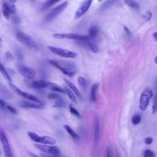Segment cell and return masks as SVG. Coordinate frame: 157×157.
Wrapping results in <instances>:
<instances>
[{
  "instance_id": "obj_14",
  "label": "cell",
  "mask_w": 157,
  "mask_h": 157,
  "mask_svg": "<svg viewBox=\"0 0 157 157\" xmlns=\"http://www.w3.org/2000/svg\"><path fill=\"white\" fill-rule=\"evenodd\" d=\"M91 3H92V1H91V0L83 1L80 4L79 7L77 9V11L75 12V17L76 18H78L81 17L83 15H84L87 12V10L89 9V8L90 7Z\"/></svg>"
},
{
  "instance_id": "obj_33",
  "label": "cell",
  "mask_w": 157,
  "mask_h": 157,
  "mask_svg": "<svg viewBox=\"0 0 157 157\" xmlns=\"http://www.w3.org/2000/svg\"><path fill=\"white\" fill-rule=\"evenodd\" d=\"M6 109H7V110H9L11 113H12L16 114V113H17V109H16L15 107H12V106H11V105H7Z\"/></svg>"
},
{
  "instance_id": "obj_41",
  "label": "cell",
  "mask_w": 157,
  "mask_h": 157,
  "mask_svg": "<svg viewBox=\"0 0 157 157\" xmlns=\"http://www.w3.org/2000/svg\"><path fill=\"white\" fill-rule=\"evenodd\" d=\"M29 155L31 156V157H40V156H37V155H35V154H34V153H31V152H29ZM42 157V156H41Z\"/></svg>"
},
{
  "instance_id": "obj_39",
  "label": "cell",
  "mask_w": 157,
  "mask_h": 157,
  "mask_svg": "<svg viewBox=\"0 0 157 157\" xmlns=\"http://www.w3.org/2000/svg\"><path fill=\"white\" fill-rule=\"evenodd\" d=\"M107 157H112V153L110 149H107Z\"/></svg>"
},
{
  "instance_id": "obj_40",
  "label": "cell",
  "mask_w": 157,
  "mask_h": 157,
  "mask_svg": "<svg viewBox=\"0 0 157 157\" xmlns=\"http://www.w3.org/2000/svg\"><path fill=\"white\" fill-rule=\"evenodd\" d=\"M124 31H125L128 35H130V34H131V32H130V31L129 30V29H128L127 27L124 26Z\"/></svg>"
},
{
  "instance_id": "obj_32",
  "label": "cell",
  "mask_w": 157,
  "mask_h": 157,
  "mask_svg": "<svg viewBox=\"0 0 157 157\" xmlns=\"http://www.w3.org/2000/svg\"><path fill=\"white\" fill-rule=\"evenodd\" d=\"M144 157H155V154L152 150L148 149L144 151Z\"/></svg>"
},
{
  "instance_id": "obj_5",
  "label": "cell",
  "mask_w": 157,
  "mask_h": 157,
  "mask_svg": "<svg viewBox=\"0 0 157 157\" xmlns=\"http://www.w3.org/2000/svg\"><path fill=\"white\" fill-rule=\"evenodd\" d=\"M67 5L68 2L64 1L61 4L58 5L57 6L52 9L45 17V21L48 22L53 20L67 7Z\"/></svg>"
},
{
  "instance_id": "obj_10",
  "label": "cell",
  "mask_w": 157,
  "mask_h": 157,
  "mask_svg": "<svg viewBox=\"0 0 157 157\" xmlns=\"http://www.w3.org/2000/svg\"><path fill=\"white\" fill-rule=\"evenodd\" d=\"M11 86L13 88V90L20 96L23 97V98L26 99V101H32V102H37V103H43L39 99H38L36 96H35L33 94H31L28 92H25L21 90H20L18 87H17L15 85L11 84Z\"/></svg>"
},
{
  "instance_id": "obj_21",
  "label": "cell",
  "mask_w": 157,
  "mask_h": 157,
  "mask_svg": "<svg viewBox=\"0 0 157 157\" xmlns=\"http://www.w3.org/2000/svg\"><path fill=\"white\" fill-rule=\"evenodd\" d=\"M64 128H65V129L66 130V131L68 132V134L74 139L75 140H77L79 139V136H78V134L67 124H65L64 125Z\"/></svg>"
},
{
  "instance_id": "obj_17",
  "label": "cell",
  "mask_w": 157,
  "mask_h": 157,
  "mask_svg": "<svg viewBox=\"0 0 157 157\" xmlns=\"http://www.w3.org/2000/svg\"><path fill=\"white\" fill-rule=\"evenodd\" d=\"M81 43L83 44V45L88 48L91 51H92L94 53H97L99 52V48L98 46L89 41H80Z\"/></svg>"
},
{
  "instance_id": "obj_35",
  "label": "cell",
  "mask_w": 157,
  "mask_h": 157,
  "mask_svg": "<svg viewBox=\"0 0 157 157\" xmlns=\"http://www.w3.org/2000/svg\"><path fill=\"white\" fill-rule=\"evenodd\" d=\"M42 157H61L60 155H52V154H42Z\"/></svg>"
},
{
  "instance_id": "obj_18",
  "label": "cell",
  "mask_w": 157,
  "mask_h": 157,
  "mask_svg": "<svg viewBox=\"0 0 157 157\" xmlns=\"http://www.w3.org/2000/svg\"><path fill=\"white\" fill-rule=\"evenodd\" d=\"M99 83H94L91 88L90 91V99L93 102H95L96 101V93L98 89Z\"/></svg>"
},
{
  "instance_id": "obj_23",
  "label": "cell",
  "mask_w": 157,
  "mask_h": 157,
  "mask_svg": "<svg viewBox=\"0 0 157 157\" xmlns=\"http://www.w3.org/2000/svg\"><path fill=\"white\" fill-rule=\"evenodd\" d=\"M124 3L128 6H129L135 10H139V9H140V6L136 1H131V0H126V1H124Z\"/></svg>"
},
{
  "instance_id": "obj_16",
  "label": "cell",
  "mask_w": 157,
  "mask_h": 157,
  "mask_svg": "<svg viewBox=\"0 0 157 157\" xmlns=\"http://www.w3.org/2000/svg\"><path fill=\"white\" fill-rule=\"evenodd\" d=\"M100 136V126H99V120L98 117L95 118L94 120V142L96 144H98Z\"/></svg>"
},
{
  "instance_id": "obj_9",
  "label": "cell",
  "mask_w": 157,
  "mask_h": 157,
  "mask_svg": "<svg viewBox=\"0 0 157 157\" xmlns=\"http://www.w3.org/2000/svg\"><path fill=\"white\" fill-rule=\"evenodd\" d=\"M34 147L38 149L39 151H42L45 154H52V155H60L61 151L59 148L56 146L42 145L39 144H34Z\"/></svg>"
},
{
  "instance_id": "obj_11",
  "label": "cell",
  "mask_w": 157,
  "mask_h": 157,
  "mask_svg": "<svg viewBox=\"0 0 157 157\" xmlns=\"http://www.w3.org/2000/svg\"><path fill=\"white\" fill-rule=\"evenodd\" d=\"M12 1H4L2 7V12L4 17L9 20L11 15L15 13V6L11 4Z\"/></svg>"
},
{
  "instance_id": "obj_43",
  "label": "cell",
  "mask_w": 157,
  "mask_h": 157,
  "mask_svg": "<svg viewBox=\"0 0 157 157\" xmlns=\"http://www.w3.org/2000/svg\"><path fill=\"white\" fill-rule=\"evenodd\" d=\"M155 62L156 64H157V56L155 58Z\"/></svg>"
},
{
  "instance_id": "obj_42",
  "label": "cell",
  "mask_w": 157,
  "mask_h": 157,
  "mask_svg": "<svg viewBox=\"0 0 157 157\" xmlns=\"http://www.w3.org/2000/svg\"><path fill=\"white\" fill-rule=\"evenodd\" d=\"M153 37L155 38L156 40H157V32H155L153 34Z\"/></svg>"
},
{
  "instance_id": "obj_37",
  "label": "cell",
  "mask_w": 157,
  "mask_h": 157,
  "mask_svg": "<svg viewBox=\"0 0 157 157\" xmlns=\"http://www.w3.org/2000/svg\"><path fill=\"white\" fill-rule=\"evenodd\" d=\"M151 13L150 12H147V13H146L145 15V19L147 20H150V19L151 18Z\"/></svg>"
},
{
  "instance_id": "obj_13",
  "label": "cell",
  "mask_w": 157,
  "mask_h": 157,
  "mask_svg": "<svg viewBox=\"0 0 157 157\" xmlns=\"http://www.w3.org/2000/svg\"><path fill=\"white\" fill-rule=\"evenodd\" d=\"M18 72L23 77L28 80L33 79L36 75V72L33 69L25 66H20L18 67Z\"/></svg>"
},
{
  "instance_id": "obj_24",
  "label": "cell",
  "mask_w": 157,
  "mask_h": 157,
  "mask_svg": "<svg viewBox=\"0 0 157 157\" xmlns=\"http://www.w3.org/2000/svg\"><path fill=\"white\" fill-rule=\"evenodd\" d=\"M58 2H59V1H56V0H50V1H46V2L42 5L41 9H42V10H44L48 9V7L52 6L53 5H54L55 4H56V3Z\"/></svg>"
},
{
  "instance_id": "obj_29",
  "label": "cell",
  "mask_w": 157,
  "mask_h": 157,
  "mask_svg": "<svg viewBox=\"0 0 157 157\" xmlns=\"http://www.w3.org/2000/svg\"><path fill=\"white\" fill-rule=\"evenodd\" d=\"M141 121V117L139 114L134 115L132 118V123L133 124H138Z\"/></svg>"
},
{
  "instance_id": "obj_30",
  "label": "cell",
  "mask_w": 157,
  "mask_h": 157,
  "mask_svg": "<svg viewBox=\"0 0 157 157\" xmlns=\"http://www.w3.org/2000/svg\"><path fill=\"white\" fill-rule=\"evenodd\" d=\"M48 98L50 99H53L56 101L57 99H59L60 98H61V96L58 94V93H51L49 94H48Z\"/></svg>"
},
{
  "instance_id": "obj_26",
  "label": "cell",
  "mask_w": 157,
  "mask_h": 157,
  "mask_svg": "<svg viewBox=\"0 0 157 157\" xmlns=\"http://www.w3.org/2000/svg\"><path fill=\"white\" fill-rule=\"evenodd\" d=\"M156 92L155 97H154L153 104L152 106V113H155L157 112V81H156Z\"/></svg>"
},
{
  "instance_id": "obj_28",
  "label": "cell",
  "mask_w": 157,
  "mask_h": 157,
  "mask_svg": "<svg viewBox=\"0 0 157 157\" xmlns=\"http://www.w3.org/2000/svg\"><path fill=\"white\" fill-rule=\"evenodd\" d=\"M69 111L70 112L73 114L74 115L76 116L77 117H78V118H80V113L78 112V111L74 107H73L72 105H69Z\"/></svg>"
},
{
  "instance_id": "obj_3",
  "label": "cell",
  "mask_w": 157,
  "mask_h": 157,
  "mask_svg": "<svg viewBox=\"0 0 157 157\" xmlns=\"http://www.w3.org/2000/svg\"><path fill=\"white\" fill-rule=\"evenodd\" d=\"M153 91L149 87L145 88L143 90L140 98L139 105V107L142 111H145L147 109L149 104V101L153 96Z\"/></svg>"
},
{
  "instance_id": "obj_25",
  "label": "cell",
  "mask_w": 157,
  "mask_h": 157,
  "mask_svg": "<svg viewBox=\"0 0 157 157\" xmlns=\"http://www.w3.org/2000/svg\"><path fill=\"white\" fill-rule=\"evenodd\" d=\"M0 72L5 78H6L7 80L11 82V79H10V77L9 76V74H8L7 71H6V69H5L4 66L1 63H0Z\"/></svg>"
},
{
  "instance_id": "obj_2",
  "label": "cell",
  "mask_w": 157,
  "mask_h": 157,
  "mask_svg": "<svg viewBox=\"0 0 157 157\" xmlns=\"http://www.w3.org/2000/svg\"><path fill=\"white\" fill-rule=\"evenodd\" d=\"M28 137L34 142L42 145H54L56 140L55 139L50 136H40L34 132H28Z\"/></svg>"
},
{
  "instance_id": "obj_12",
  "label": "cell",
  "mask_w": 157,
  "mask_h": 157,
  "mask_svg": "<svg viewBox=\"0 0 157 157\" xmlns=\"http://www.w3.org/2000/svg\"><path fill=\"white\" fill-rule=\"evenodd\" d=\"M39 83L42 88H47L54 92H56V93H64L65 91L64 90L63 88H62L60 86H59L58 85L47 81V80H39Z\"/></svg>"
},
{
  "instance_id": "obj_31",
  "label": "cell",
  "mask_w": 157,
  "mask_h": 157,
  "mask_svg": "<svg viewBox=\"0 0 157 157\" xmlns=\"http://www.w3.org/2000/svg\"><path fill=\"white\" fill-rule=\"evenodd\" d=\"M10 17H11V20L13 23L18 25L20 23V18L16 13L13 14L12 15H11Z\"/></svg>"
},
{
  "instance_id": "obj_38",
  "label": "cell",
  "mask_w": 157,
  "mask_h": 157,
  "mask_svg": "<svg viewBox=\"0 0 157 157\" xmlns=\"http://www.w3.org/2000/svg\"><path fill=\"white\" fill-rule=\"evenodd\" d=\"M0 91L2 93H6L7 92V90L6 89V88H4L1 84H0Z\"/></svg>"
},
{
  "instance_id": "obj_34",
  "label": "cell",
  "mask_w": 157,
  "mask_h": 157,
  "mask_svg": "<svg viewBox=\"0 0 157 157\" xmlns=\"http://www.w3.org/2000/svg\"><path fill=\"white\" fill-rule=\"evenodd\" d=\"M6 107L7 105L6 102L3 100L0 99V109L2 110H5V109H6Z\"/></svg>"
},
{
  "instance_id": "obj_4",
  "label": "cell",
  "mask_w": 157,
  "mask_h": 157,
  "mask_svg": "<svg viewBox=\"0 0 157 157\" xmlns=\"http://www.w3.org/2000/svg\"><path fill=\"white\" fill-rule=\"evenodd\" d=\"M53 37L55 39H67L78 41H88L90 39L89 36L75 33H56L53 34Z\"/></svg>"
},
{
  "instance_id": "obj_6",
  "label": "cell",
  "mask_w": 157,
  "mask_h": 157,
  "mask_svg": "<svg viewBox=\"0 0 157 157\" xmlns=\"http://www.w3.org/2000/svg\"><path fill=\"white\" fill-rule=\"evenodd\" d=\"M48 48L50 52H52L53 53L60 56L63 58H74L77 56V53L70 51L64 48H59V47H53V46H48Z\"/></svg>"
},
{
  "instance_id": "obj_8",
  "label": "cell",
  "mask_w": 157,
  "mask_h": 157,
  "mask_svg": "<svg viewBox=\"0 0 157 157\" xmlns=\"http://www.w3.org/2000/svg\"><path fill=\"white\" fill-rule=\"evenodd\" d=\"M0 141L2 144L4 154L6 157H14L10 145L9 144L8 139L4 132V131L0 128Z\"/></svg>"
},
{
  "instance_id": "obj_15",
  "label": "cell",
  "mask_w": 157,
  "mask_h": 157,
  "mask_svg": "<svg viewBox=\"0 0 157 157\" xmlns=\"http://www.w3.org/2000/svg\"><path fill=\"white\" fill-rule=\"evenodd\" d=\"M19 105L25 108H32L36 109H43L44 105L43 103H37L32 101L22 100L19 102Z\"/></svg>"
},
{
  "instance_id": "obj_44",
  "label": "cell",
  "mask_w": 157,
  "mask_h": 157,
  "mask_svg": "<svg viewBox=\"0 0 157 157\" xmlns=\"http://www.w3.org/2000/svg\"><path fill=\"white\" fill-rule=\"evenodd\" d=\"M1 38H0V42H1Z\"/></svg>"
},
{
  "instance_id": "obj_7",
  "label": "cell",
  "mask_w": 157,
  "mask_h": 157,
  "mask_svg": "<svg viewBox=\"0 0 157 157\" xmlns=\"http://www.w3.org/2000/svg\"><path fill=\"white\" fill-rule=\"evenodd\" d=\"M17 39L24 45L32 48H37V45L36 42L28 34L21 32L17 31L16 33Z\"/></svg>"
},
{
  "instance_id": "obj_22",
  "label": "cell",
  "mask_w": 157,
  "mask_h": 157,
  "mask_svg": "<svg viewBox=\"0 0 157 157\" xmlns=\"http://www.w3.org/2000/svg\"><path fill=\"white\" fill-rule=\"evenodd\" d=\"M64 90L65 91V93L67 94V95L68 96V97L69 98V99L74 103L77 104V99H76V97L75 96V94L73 93V92L68 88L67 87H64Z\"/></svg>"
},
{
  "instance_id": "obj_19",
  "label": "cell",
  "mask_w": 157,
  "mask_h": 157,
  "mask_svg": "<svg viewBox=\"0 0 157 157\" xmlns=\"http://www.w3.org/2000/svg\"><path fill=\"white\" fill-rule=\"evenodd\" d=\"M99 33V28L96 25H92L89 28L90 38L94 39L96 37Z\"/></svg>"
},
{
  "instance_id": "obj_27",
  "label": "cell",
  "mask_w": 157,
  "mask_h": 157,
  "mask_svg": "<svg viewBox=\"0 0 157 157\" xmlns=\"http://www.w3.org/2000/svg\"><path fill=\"white\" fill-rule=\"evenodd\" d=\"M77 81L80 85V86L83 89H86V81L83 77H78L77 78Z\"/></svg>"
},
{
  "instance_id": "obj_20",
  "label": "cell",
  "mask_w": 157,
  "mask_h": 157,
  "mask_svg": "<svg viewBox=\"0 0 157 157\" xmlns=\"http://www.w3.org/2000/svg\"><path fill=\"white\" fill-rule=\"evenodd\" d=\"M64 82H66L67 85L69 86L70 90L72 92H74L76 94V96H77L78 97H80V93L79 90H78V88L72 82H71L70 81H69L67 80H66V79H64Z\"/></svg>"
},
{
  "instance_id": "obj_36",
  "label": "cell",
  "mask_w": 157,
  "mask_h": 157,
  "mask_svg": "<svg viewBox=\"0 0 157 157\" xmlns=\"http://www.w3.org/2000/svg\"><path fill=\"white\" fill-rule=\"evenodd\" d=\"M152 142H153V139L151 138V137H147V138L145 139V143L146 144H147V145L151 144L152 143Z\"/></svg>"
},
{
  "instance_id": "obj_1",
  "label": "cell",
  "mask_w": 157,
  "mask_h": 157,
  "mask_svg": "<svg viewBox=\"0 0 157 157\" xmlns=\"http://www.w3.org/2000/svg\"><path fill=\"white\" fill-rule=\"evenodd\" d=\"M50 63L60 70L65 75L72 77L75 73V66L71 62L58 60H50Z\"/></svg>"
}]
</instances>
